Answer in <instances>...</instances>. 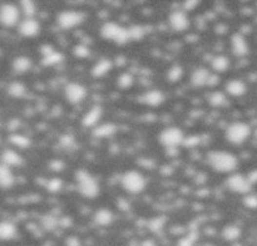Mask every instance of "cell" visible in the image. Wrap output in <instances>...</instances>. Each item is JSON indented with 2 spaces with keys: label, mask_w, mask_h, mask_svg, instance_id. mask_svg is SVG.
Masks as SVG:
<instances>
[{
  "label": "cell",
  "mask_w": 257,
  "mask_h": 246,
  "mask_svg": "<svg viewBox=\"0 0 257 246\" xmlns=\"http://www.w3.org/2000/svg\"><path fill=\"white\" fill-rule=\"evenodd\" d=\"M208 164L216 172L231 173L237 168L238 160L227 151H212L208 153Z\"/></svg>",
  "instance_id": "6da1fadb"
},
{
  "label": "cell",
  "mask_w": 257,
  "mask_h": 246,
  "mask_svg": "<svg viewBox=\"0 0 257 246\" xmlns=\"http://www.w3.org/2000/svg\"><path fill=\"white\" fill-rule=\"evenodd\" d=\"M76 184L78 192L87 199H94L99 193V184L87 170L77 171Z\"/></svg>",
  "instance_id": "7a4b0ae2"
},
{
  "label": "cell",
  "mask_w": 257,
  "mask_h": 246,
  "mask_svg": "<svg viewBox=\"0 0 257 246\" xmlns=\"http://www.w3.org/2000/svg\"><path fill=\"white\" fill-rule=\"evenodd\" d=\"M100 35L105 41H114L116 44H120V45L131 41L128 28H124L114 21H107L105 24H103L100 28Z\"/></svg>",
  "instance_id": "3957f363"
},
{
  "label": "cell",
  "mask_w": 257,
  "mask_h": 246,
  "mask_svg": "<svg viewBox=\"0 0 257 246\" xmlns=\"http://www.w3.org/2000/svg\"><path fill=\"white\" fill-rule=\"evenodd\" d=\"M120 184L124 191L132 193V195H137L140 193L146 188V179L144 176L136 170L127 171L120 179Z\"/></svg>",
  "instance_id": "277c9868"
},
{
  "label": "cell",
  "mask_w": 257,
  "mask_h": 246,
  "mask_svg": "<svg viewBox=\"0 0 257 246\" xmlns=\"http://www.w3.org/2000/svg\"><path fill=\"white\" fill-rule=\"evenodd\" d=\"M226 140L232 144H242L251 136V127L245 122H234L226 128Z\"/></svg>",
  "instance_id": "5b68a950"
},
{
  "label": "cell",
  "mask_w": 257,
  "mask_h": 246,
  "mask_svg": "<svg viewBox=\"0 0 257 246\" xmlns=\"http://www.w3.org/2000/svg\"><path fill=\"white\" fill-rule=\"evenodd\" d=\"M183 131L179 129L178 127H167L159 135V142L166 148H176V147L181 146L184 142Z\"/></svg>",
  "instance_id": "8992f818"
},
{
  "label": "cell",
  "mask_w": 257,
  "mask_h": 246,
  "mask_svg": "<svg viewBox=\"0 0 257 246\" xmlns=\"http://www.w3.org/2000/svg\"><path fill=\"white\" fill-rule=\"evenodd\" d=\"M84 20V14L77 10H64L57 17V23L61 29H74Z\"/></svg>",
  "instance_id": "52a82bcc"
},
{
  "label": "cell",
  "mask_w": 257,
  "mask_h": 246,
  "mask_svg": "<svg viewBox=\"0 0 257 246\" xmlns=\"http://www.w3.org/2000/svg\"><path fill=\"white\" fill-rule=\"evenodd\" d=\"M226 186L230 191L240 195H247L252 188V184L247 179V176L240 175V173H234L226 180Z\"/></svg>",
  "instance_id": "ba28073f"
},
{
  "label": "cell",
  "mask_w": 257,
  "mask_h": 246,
  "mask_svg": "<svg viewBox=\"0 0 257 246\" xmlns=\"http://www.w3.org/2000/svg\"><path fill=\"white\" fill-rule=\"evenodd\" d=\"M20 10L14 4H3L0 6V24L6 28H12L19 24Z\"/></svg>",
  "instance_id": "9c48e42d"
},
{
  "label": "cell",
  "mask_w": 257,
  "mask_h": 246,
  "mask_svg": "<svg viewBox=\"0 0 257 246\" xmlns=\"http://www.w3.org/2000/svg\"><path fill=\"white\" fill-rule=\"evenodd\" d=\"M64 96L69 103H72V104H78V103L83 102V101L85 100V97H87V88L83 84H80V83H68V84L65 85Z\"/></svg>",
  "instance_id": "30bf717a"
},
{
  "label": "cell",
  "mask_w": 257,
  "mask_h": 246,
  "mask_svg": "<svg viewBox=\"0 0 257 246\" xmlns=\"http://www.w3.org/2000/svg\"><path fill=\"white\" fill-rule=\"evenodd\" d=\"M18 30L25 38H34L40 32V24L35 18H25L19 23Z\"/></svg>",
  "instance_id": "8fae6325"
},
{
  "label": "cell",
  "mask_w": 257,
  "mask_h": 246,
  "mask_svg": "<svg viewBox=\"0 0 257 246\" xmlns=\"http://www.w3.org/2000/svg\"><path fill=\"white\" fill-rule=\"evenodd\" d=\"M168 23L175 32H184L190 26V19L184 12L176 10V12L171 13L168 17Z\"/></svg>",
  "instance_id": "7c38bea8"
},
{
  "label": "cell",
  "mask_w": 257,
  "mask_h": 246,
  "mask_svg": "<svg viewBox=\"0 0 257 246\" xmlns=\"http://www.w3.org/2000/svg\"><path fill=\"white\" fill-rule=\"evenodd\" d=\"M231 48L232 53L236 57H245L249 54V43L246 41V38L240 33H235L231 37Z\"/></svg>",
  "instance_id": "4fadbf2b"
},
{
  "label": "cell",
  "mask_w": 257,
  "mask_h": 246,
  "mask_svg": "<svg viewBox=\"0 0 257 246\" xmlns=\"http://www.w3.org/2000/svg\"><path fill=\"white\" fill-rule=\"evenodd\" d=\"M211 72L205 67H198L196 69L193 70L192 76H191V84L193 87L201 88V87H206L210 83L211 79Z\"/></svg>",
  "instance_id": "5bb4252c"
},
{
  "label": "cell",
  "mask_w": 257,
  "mask_h": 246,
  "mask_svg": "<svg viewBox=\"0 0 257 246\" xmlns=\"http://www.w3.org/2000/svg\"><path fill=\"white\" fill-rule=\"evenodd\" d=\"M103 116V108L100 105H93L87 113L83 116L82 118V124L84 127H97L98 123H99V120L102 118Z\"/></svg>",
  "instance_id": "9a60e30c"
},
{
  "label": "cell",
  "mask_w": 257,
  "mask_h": 246,
  "mask_svg": "<svg viewBox=\"0 0 257 246\" xmlns=\"http://www.w3.org/2000/svg\"><path fill=\"white\" fill-rule=\"evenodd\" d=\"M164 94L159 89H151L140 96V102L149 107H158L164 102Z\"/></svg>",
  "instance_id": "2e32d148"
},
{
  "label": "cell",
  "mask_w": 257,
  "mask_h": 246,
  "mask_svg": "<svg viewBox=\"0 0 257 246\" xmlns=\"http://www.w3.org/2000/svg\"><path fill=\"white\" fill-rule=\"evenodd\" d=\"M0 164H5V166L10 167V168L12 167H18L23 164V157L15 149L6 148L0 155Z\"/></svg>",
  "instance_id": "e0dca14e"
},
{
  "label": "cell",
  "mask_w": 257,
  "mask_h": 246,
  "mask_svg": "<svg viewBox=\"0 0 257 246\" xmlns=\"http://www.w3.org/2000/svg\"><path fill=\"white\" fill-rule=\"evenodd\" d=\"M113 68V63L112 61H109L108 58H102L97 62L96 64L92 68V76L94 78H102L105 74L109 73L111 69Z\"/></svg>",
  "instance_id": "ac0fdd59"
},
{
  "label": "cell",
  "mask_w": 257,
  "mask_h": 246,
  "mask_svg": "<svg viewBox=\"0 0 257 246\" xmlns=\"http://www.w3.org/2000/svg\"><path fill=\"white\" fill-rule=\"evenodd\" d=\"M246 91H247V87L241 79H231L226 84V92L231 97H242Z\"/></svg>",
  "instance_id": "d6986e66"
},
{
  "label": "cell",
  "mask_w": 257,
  "mask_h": 246,
  "mask_svg": "<svg viewBox=\"0 0 257 246\" xmlns=\"http://www.w3.org/2000/svg\"><path fill=\"white\" fill-rule=\"evenodd\" d=\"M15 177L12 168L5 164H0V187L10 188L14 184Z\"/></svg>",
  "instance_id": "ffe728a7"
},
{
  "label": "cell",
  "mask_w": 257,
  "mask_h": 246,
  "mask_svg": "<svg viewBox=\"0 0 257 246\" xmlns=\"http://www.w3.org/2000/svg\"><path fill=\"white\" fill-rule=\"evenodd\" d=\"M32 59L26 56H19L13 61L12 68L17 74H23L29 72L30 68H32Z\"/></svg>",
  "instance_id": "44dd1931"
},
{
  "label": "cell",
  "mask_w": 257,
  "mask_h": 246,
  "mask_svg": "<svg viewBox=\"0 0 257 246\" xmlns=\"http://www.w3.org/2000/svg\"><path fill=\"white\" fill-rule=\"evenodd\" d=\"M18 228L10 221H0V240L8 241L17 236Z\"/></svg>",
  "instance_id": "7402d4cb"
},
{
  "label": "cell",
  "mask_w": 257,
  "mask_h": 246,
  "mask_svg": "<svg viewBox=\"0 0 257 246\" xmlns=\"http://www.w3.org/2000/svg\"><path fill=\"white\" fill-rule=\"evenodd\" d=\"M117 132V127L113 123H103L94 127L93 136L97 138H108Z\"/></svg>",
  "instance_id": "603a6c76"
},
{
  "label": "cell",
  "mask_w": 257,
  "mask_h": 246,
  "mask_svg": "<svg viewBox=\"0 0 257 246\" xmlns=\"http://www.w3.org/2000/svg\"><path fill=\"white\" fill-rule=\"evenodd\" d=\"M113 219H114L113 212H112L111 210H108V208H105V207L99 208V210L97 211L96 214H94V217H93L94 223H96L97 225H99V226L109 225V224H112Z\"/></svg>",
  "instance_id": "cb8c5ba5"
},
{
  "label": "cell",
  "mask_w": 257,
  "mask_h": 246,
  "mask_svg": "<svg viewBox=\"0 0 257 246\" xmlns=\"http://www.w3.org/2000/svg\"><path fill=\"white\" fill-rule=\"evenodd\" d=\"M230 59L227 58L226 56H216L214 59H212V69L216 72V73H225L226 70L230 68Z\"/></svg>",
  "instance_id": "d4e9b609"
},
{
  "label": "cell",
  "mask_w": 257,
  "mask_h": 246,
  "mask_svg": "<svg viewBox=\"0 0 257 246\" xmlns=\"http://www.w3.org/2000/svg\"><path fill=\"white\" fill-rule=\"evenodd\" d=\"M63 61H64V56H63L61 53L54 50V52L49 53L47 56H43V58H41V64H43L44 67H54V65L57 64H60Z\"/></svg>",
  "instance_id": "484cf974"
},
{
  "label": "cell",
  "mask_w": 257,
  "mask_h": 246,
  "mask_svg": "<svg viewBox=\"0 0 257 246\" xmlns=\"http://www.w3.org/2000/svg\"><path fill=\"white\" fill-rule=\"evenodd\" d=\"M9 142L17 148L25 149L30 146V138H28L24 135H19V133H14V135L9 136Z\"/></svg>",
  "instance_id": "4316f807"
},
{
  "label": "cell",
  "mask_w": 257,
  "mask_h": 246,
  "mask_svg": "<svg viewBox=\"0 0 257 246\" xmlns=\"http://www.w3.org/2000/svg\"><path fill=\"white\" fill-rule=\"evenodd\" d=\"M8 94L13 98H23L26 94V87L21 82H12L8 85Z\"/></svg>",
  "instance_id": "83f0119b"
},
{
  "label": "cell",
  "mask_w": 257,
  "mask_h": 246,
  "mask_svg": "<svg viewBox=\"0 0 257 246\" xmlns=\"http://www.w3.org/2000/svg\"><path fill=\"white\" fill-rule=\"evenodd\" d=\"M183 74H184V70L182 65L178 64L172 65V67L168 69V72H167V79H168L171 83H177L181 81Z\"/></svg>",
  "instance_id": "f1b7e54d"
},
{
  "label": "cell",
  "mask_w": 257,
  "mask_h": 246,
  "mask_svg": "<svg viewBox=\"0 0 257 246\" xmlns=\"http://www.w3.org/2000/svg\"><path fill=\"white\" fill-rule=\"evenodd\" d=\"M208 103H210L212 107H223V105L227 103V97L222 92H212V93L208 96Z\"/></svg>",
  "instance_id": "f546056e"
},
{
  "label": "cell",
  "mask_w": 257,
  "mask_h": 246,
  "mask_svg": "<svg viewBox=\"0 0 257 246\" xmlns=\"http://www.w3.org/2000/svg\"><path fill=\"white\" fill-rule=\"evenodd\" d=\"M20 10L25 18H34L37 14V5L30 0H24L20 3Z\"/></svg>",
  "instance_id": "4dcf8cb0"
},
{
  "label": "cell",
  "mask_w": 257,
  "mask_h": 246,
  "mask_svg": "<svg viewBox=\"0 0 257 246\" xmlns=\"http://www.w3.org/2000/svg\"><path fill=\"white\" fill-rule=\"evenodd\" d=\"M133 83H135V78L131 73H122L117 79L118 87L122 88V89H128L133 85Z\"/></svg>",
  "instance_id": "1f68e13d"
},
{
  "label": "cell",
  "mask_w": 257,
  "mask_h": 246,
  "mask_svg": "<svg viewBox=\"0 0 257 246\" xmlns=\"http://www.w3.org/2000/svg\"><path fill=\"white\" fill-rule=\"evenodd\" d=\"M63 188V180L58 177H53L47 182V190L50 193H58Z\"/></svg>",
  "instance_id": "d6a6232c"
},
{
  "label": "cell",
  "mask_w": 257,
  "mask_h": 246,
  "mask_svg": "<svg viewBox=\"0 0 257 246\" xmlns=\"http://www.w3.org/2000/svg\"><path fill=\"white\" fill-rule=\"evenodd\" d=\"M128 33L131 41H140L146 34L144 28L140 25H132L131 28H128Z\"/></svg>",
  "instance_id": "836d02e7"
},
{
  "label": "cell",
  "mask_w": 257,
  "mask_h": 246,
  "mask_svg": "<svg viewBox=\"0 0 257 246\" xmlns=\"http://www.w3.org/2000/svg\"><path fill=\"white\" fill-rule=\"evenodd\" d=\"M74 56L78 57L80 59H84L87 57L91 56V49L87 47V45H83V44H79L74 47Z\"/></svg>",
  "instance_id": "e575fe53"
},
{
  "label": "cell",
  "mask_w": 257,
  "mask_h": 246,
  "mask_svg": "<svg viewBox=\"0 0 257 246\" xmlns=\"http://www.w3.org/2000/svg\"><path fill=\"white\" fill-rule=\"evenodd\" d=\"M243 205L247 208H251V210H256L257 208V195L254 193H247L243 197Z\"/></svg>",
  "instance_id": "d590c367"
},
{
  "label": "cell",
  "mask_w": 257,
  "mask_h": 246,
  "mask_svg": "<svg viewBox=\"0 0 257 246\" xmlns=\"http://www.w3.org/2000/svg\"><path fill=\"white\" fill-rule=\"evenodd\" d=\"M240 234V228L236 227V226H227V227L225 228V236L227 237L228 240H235L236 237H238Z\"/></svg>",
  "instance_id": "8d00e7d4"
},
{
  "label": "cell",
  "mask_w": 257,
  "mask_h": 246,
  "mask_svg": "<svg viewBox=\"0 0 257 246\" xmlns=\"http://www.w3.org/2000/svg\"><path fill=\"white\" fill-rule=\"evenodd\" d=\"M74 142H76V141H74L73 136L67 135V136H63V137L60 138V144H63V146H64L65 148H69V147L73 146Z\"/></svg>",
  "instance_id": "74e56055"
},
{
  "label": "cell",
  "mask_w": 257,
  "mask_h": 246,
  "mask_svg": "<svg viewBox=\"0 0 257 246\" xmlns=\"http://www.w3.org/2000/svg\"><path fill=\"white\" fill-rule=\"evenodd\" d=\"M199 144V138L196 137V136H191V137H186L184 138L183 146H190V147H195Z\"/></svg>",
  "instance_id": "f35d334b"
},
{
  "label": "cell",
  "mask_w": 257,
  "mask_h": 246,
  "mask_svg": "<svg viewBox=\"0 0 257 246\" xmlns=\"http://www.w3.org/2000/svg\"><path fill=\"white\" fill-rule=\"evenodd\" d=\"M247 179L250 180V182L252 184V186H254L255 184H257V168H256V170L251 171V172H250L249 175H247Z\"/></svg>",
  "instance_id": "ab89813d"
},
{
  "label": "cell",
  "mask_w": 257,
  "mask_h": 246,
  "mask_svg": "<svg viewBox=\"0 0 257 246\" xmlns=\"http://www.w3.org/2000/svg\"><path fill=\"white\" fill-rule=\"evenodd\" d=\"M198 4V1H186L184 3V8H186V10H193Z\"/></svg>",
  "instance_id": "60d3db41"
},
{
  "label": "cell",
  "mask_w": 257,
  "mask_h": 246,
  "mask_svg": "<svg viewBox=\"0 0 257 246\" xmlns=\"http://www.w3.org/2000/svg\"><path fill=\"white\" fill-rule=\"evenodd\" d=\"M255 137L257 138V129H256V131H255Z\"/></svg>",
  "instance_id": "b9f144b4"
},
{
  "label": "cell",
  "mask_w": 257,
  "mask_h": 246,
  "mask_svg": "<svg viewBox=\"0 0 257 246\" xmlns=\"http://www.w3.org/2000/svg\"><path fill=\"white\" fill-rule=\"evenodd\" d=\"M0 141H1V138H0Z\"/></svg>",
  "instance_id": "7bdbcfd3"
}]
</instances>
